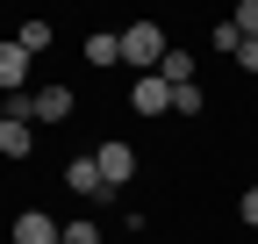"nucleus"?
I'll return each mask as SVG.
<instances>
[{"label": "nucleus", "instance_id": "nucleus-18", "mask_svg": "<svg viewBox=\"0 0 258 244\" xmlns=\"http://www.w3.org/2000/svg\"><path fill=\"white\" fill-rule=\"evenodd\" d=\"M0 122H8V94H0Z\"/></svg>", "mask_w": 258, "mask_h": 244}, {"label": "nucleus", "instance_id": "nucleus-17", "mask_svg": "<svg viewBox=\"0 0 258 244\" xmlns=\"http://www.w3.org/2000/svg\"><path fill=\"white\" fill-rule=\"evenodd\" d=\"M237 65H244V72L258 79V43H244V50H237Z\"/></svg>", "mask_w": 258, "mask_h": 244}, {"label": "nucleus", "instance_id": "nucleus-2", "mask_svg": "<svg viewBox=\"0 0 258 244\" xmlns=\"http://www.w3.org/2000/svg\"><path fill=\"white\" fill-rule=\"evenodd\" d=\"M165 50H172V43H165V29H158V22H129V29H122V65L137 72V79L165 65Z\"/></svg>", "mask_w": 258, "mask_h": 244}, {"label": "nucleus", "instance_id": "nucleus-1", "mask_svg": "<svg viewBox=\"0 0 258 244\" xmlns=\"http://www.w3.org/2000/svg\"><path fill=\"white\" fill-rule=\"evenodd\" d=\"M72 108H79V94H72L64 79H43V86H29V94H15V101H8V115L36 122V130H43V122H72Z\"/></svg>", "mask_w": 258, "mask_h": 244}, {"label": "nucleus", "instance_id": "nucleus-14", "mask_svg": "<svg viewBox=\"0 0 258 244\" xmlns=\"http://www.w3.org/2000/svg\"><path fill=\"white\" fill-rule=\"evenodd\" d=\"M230 22H237V36H244V43H258V0H237V15H230Z\"/></svg>", "mask_w": 258, "mask_h": 244}, {"label": "nucleus", "instance_id": "nucleus-8", "mask_svg": "<svg viewBox=\"0 0 258 244\" xmlns=\"http://www.w3.org/2000/svg\"><path fill=\"white\" fill-rule=\"evenodd\" d=\"M29 151H36V122L8 115V122H0V158H29Z\"/></svg>", "mask_w": 258, "mask_h": 244}, {"label": "nucleus", "instance_id": "nucleus-15", "mask_svg": "<svg viewBox=\"0 0 258 244\" xmlns=\"http://www.w3.org/2000/svg\"><path fill=\"white\" fill-rule=\"evenodd\" d=\"M64 244H101V223H64Z\"/></svg>", "mask_w": 258, "mask_h": 244}, {"label": "nucleus", "instance_id": "nucleus-6", "mask_svg": "<svg viewBox=\"0 0 258 244\" xmlns=\"http://www.w3.org/2000/svg\"><path fill=\"white\" fill-rule=\"evenodd\" d=\"M0 94H8V101H15V94H29V50H22L15 36L0 43Z\"/></svg>", "mask_w": 258, "mask_h": 244}, {"label": "nucleus", "instance_id": "nucleus-4", "mask_svg": "<svg viewBox=\"0 0 258 244\" xmlns=\"http://www.w3.org/2000/svg\"><path fill=\"white\" fill-rule=\"evenodd\" d=\"M8 244H64V223L43 216V208H22V216L8 223Z\"/></svg>", "mask_w": 258, "mask_h": 244}, {"label": "nucleus", "instance_id": "nucleus-7", "mask_svg": "<svg viewBox=\"0 0 258 244\" xmlns=\"http://www.w3.org/2000/svg\"><path fill=\"white\" fill-rule=\"evenodd\" d=\"M64 187H72L79 201H108V179H101L93 158H72V165H64Z\"/></svg>", "mask_w": 258, "mask_h": 244}, {"label": "nucleus", "instance_id": "nucleus-9", "mask_svg": "<svg viewBox=\"0 0 258 244\" xmlns=\"http://www.w3.org/2000/svg\"><path fill=\"white\" fill-rule=\"evenodd\" d=\"M86 65H122V29H93V36H86Z\"/></svg>", "mask_w": 258, "mask_h": 244}, {"label": "nucleus", "instance_id": "nucleus-12", "mask_svg": "<svg viewBox=\"0 0 258 244\" xmlns=\"http://www.w3.org/2000/svg\"><path fill=\"white\" fill-rule=\"evenodd\" d=\"M208 108V94H201V79L194 86H172V115H201Z\"/></svg>", "mask_w": 258, "mask_h": 244}, {"label": "nucleus", "instance_id": "nucleus-3", "mask_svg": "<svg viewBox=\"0 0 258 244\" xmlns=\"http://www.w3.org/2000/svg\"><path fill=\"white\" fill-rule=\"evenodd\" d=\"M93 165H101L108 194H115V187H129V179H137V151H129L122 137H101V151H93Z\"/></svg>", "mask_w": 258, "mask_h": 244}, {"label": "nucleus", "instance_id": "nucleus-10", "mask_svg": "<svg viewBox=\"0 0 258 244\" xmlns=\"http://www.w3.org/2000/svg\"><path fill=\"white\" fill-rule=\"evenodd\" d=\"M158 79H172V86H194V50H165Z\"/></svg>", "mask_w": 258, "mask_h": 244}, {"label": "nucleus", "instance_id": "nucleus-13", "mask_svg": "<svg viewBox=\"0 0 258 244\" xmlns=\"http://www.w3.org/2000/svg\"><path fill=\"white\" fill-rule=\"evenodd\" d=\"M208 36H215V57H237V50H244V36H237V22H215Z\"/></svg>", "mask_w": 258, "mask_h": 244}, {"label": "nucleus", "instance_id": "nucleus-11", "mask_svg": "<svg viewBox=\"0 0 258 244\" xmlns=\"http://www.w3.org/2000/svg\"><path fill=\"white\" fill-rule=\"evenodd\" d=\"M15 43H22L29 57H36V50H50V22H22V29H15Z\"/></svg>", "mask_w": 258, "mask_h": 244}, {"label": "nucleus", "instance_id": "nucleus-5", "mask_svg": "<svg viewBox=\"0 0 258 244\" xmlns=\"http://www.w3.org/2000/svg\"><path fill=\"white\" fill-rule=\"evenodd\" d=\"M129 108H137V115H172V79L144 72L137 86H129Z\"/></svg>", "mask_w": 258, "mask_h": 244}, {"label": "nucleus", "instance_id": "nucleus-16", "mask_svg": "<svg viewBox=\"0 0 258 244\" xmlns=\"http://www.w3.org/2000/svg\"><path fill=\"white\" fill-rule=\"evenodd\" d=\"M237 216H244V223L258 230V187H244V201H237Z\"/></svg>", "mask_w": 258, "mask_h": 244}]
</instances>
